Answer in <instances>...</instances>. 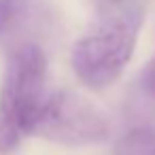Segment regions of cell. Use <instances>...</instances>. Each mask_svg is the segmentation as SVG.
Returning <instances> with one entry per match:
<instances>
[{
	"mask_svg": "<svg viewBox=\"0 0 155 155\" xmlns=\"http://www.w3.org/2000/svg\"><path fill=\"white\" fill-rule=\"evenodd\" d=\"M115 155H155V125L125 132L115 144Z\"/></svg>",
	"mask_w": 155,
	"mask_h": 155,
	"instance_id": "5",
	"label": "cell"
},
{
	"mask_svg": "<svg viewBox=\"0 0 155 155\" xmlns=\"http://www.w3.org/2000/svg\"><path fill=\"white\" fill-rule=\"evenodd\" d=\"M140 83H142V89L155 98V58L149 60V64L144 66L142 70V77H140Z\"/></svg>",
	"mask_w": 155,
	"mask_h": 155,
	"instance_id": "7",
	"label": "cell"
},
{
	"mask_svg": "<svg viewBox=\"0 0 155 155\" xmlns=\"http://www.w3.org/2000/svg\"><path fill=\"white\" fill-rule=\"evenodd\" d=\"M108 132V117L94 102L72 91H55L45 98L32 125L34 136L68 147L102 142Z\"/></svg>",
	"mask_w": 155,
	"mask_h": 155,
	"instance_id": "3",
	"label": "cell"
},
{
	"mask_svg": "<svg viewBox=\"0 0 155 155\" xmlns=\"http://www.w3.org/2000/svg\"><path fill=\"white\" fill-rule=\"evenodd\" d=\"M98 17H113L125 13H144V0H91Z\"/></svg>",
	"mask_w": 155,
	"mask_h": 155,
	"instance_id": "6",
	"label": "cell"
},
{
	"mask_svg": "<svg viewBox=\"0 0 155 155\" xmlns=\"http://www.w3.org/2000/svg\"><path fill=\"white\" fill-rule=\"evenodd\" d=\"M53 26L47 0H0V45L17 49L38 45Z\"/></svg>",
	"mask_w": 155,
	"mask_h": 155,
	"instance_id": "4",
	"label": "cell"
},
{
	"mask_svg": "<svg viewBox=\"0 0 155 155\" xmlns=\"http://www.w3.org/2000/svg\"><path fill=\"white\" fill-rule=\"evenodd\" d=\"M47 62L38 45L9 51L0 81V153H11L24 136L32 134L34 119L45 102Z\"/></svg>",
	"mask_w": 155,
	"mask_h": 155,
	"instance_id": "1",
	"label": "cell"
},
{
	"mask_svg": "<svg viewBox=\"0 0 155 155\" xmlns=\"http://www.w3.org/2000/svg\"><path fill=\"white\" fill-rule=\"evenodd\" d=\"M142 17L144 13L98 17V26L72 45L70 64L85 87L104 89L119 79L134 53Z\"/></svg>",
	"mask_w": 155,
	"mask_h": 155,
	"instance_id": "2",
	"label": "cell"
}]
</instances>
